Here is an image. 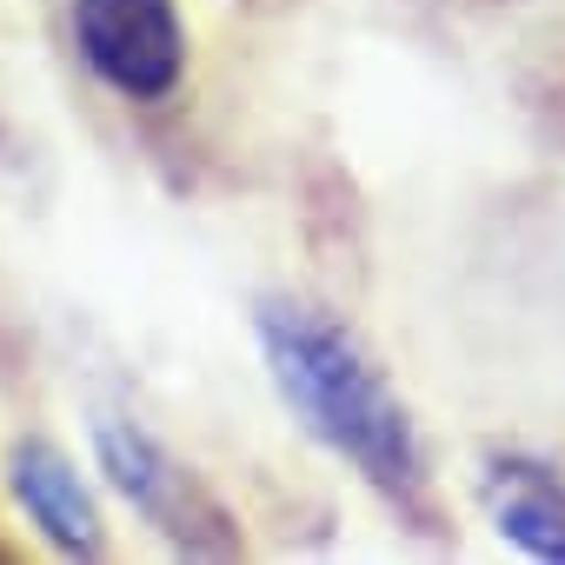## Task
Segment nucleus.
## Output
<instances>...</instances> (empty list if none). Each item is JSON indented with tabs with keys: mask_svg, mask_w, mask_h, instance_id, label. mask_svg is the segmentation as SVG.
<instances>
[{
	"mask_svg": "<svg viewBox=\"0 0 565 565\" xmlns=\"http://www.w3.org/2000/svg\"><path fill=\"white\" fill-rule=\"evenodd\" d=\"M253 327H259L266 373H273L279 399L294 406V419L327 452H340L380 499L426 519V499H433L426 446H419L399 393L373 366V353L333 313L300 307V300H266Z\"/></svg>",
	"mask_w": 565,
	"mask_h": 565,
	"instance_id": "f257e3e1",
	"label": "nucleus"
},
{
	"mask_svg": "<svg viewBox=\"0 0 565 565\" xmlns=\"http://www.w3.org/2000/svg\"><path fill=\"white\" fill-rule=\"evenodd\" d=\"M94 459L107 472V486L186 558H233L239 552V525L233 512L220 505V492L180 466L147 426L134 419H94Z\"/></svg>",
	"mask_w": 565,
	"mask_h": 565,
	"instance_id": "f03ea898",
	"label": "nucleus"
},
{
	"mask_svg": "<svg viewBox=\"0 0 565 565\" xmlns=\"http://www.w3.org/2000/svg\"><path fill=\"white\" fill-rule=\"evenodd\" d=\"M74 47L120 100H167L186 74V28L173 0H74Z\"/></svg>",
	"mask_w": 565,
	"mask_h": 565,
	"instance_id": "7ed1b4c3",
	"label": "nucleus"
},
{
	"mask_svg": "<svg viewBox=\"0 0 565 565\" xmlns=\"http://www.w3.org/2000/svg\"><path fill=\"white\" fill-rule=\"evenodd\" d=\"M8 492L28 512V525L61 552V558H100L107 552V519L81 479V466L47 446V439H21L8 452Z\"/></svg>",
	"mask_w": 565,
	"mask_h": 565,
	"instance_id": "20e7f679",
	"label": "nucleus"
},
{
	"mask_svg": "<svg viewBox=\"0 0 565 565\" xmlns=\"http://www.w3.org/2000/svg\"><path fill=\"white\" fill-rule=\"evenodd\" d=\"M492 525L525 545L532 558H565V486L532 466H499L492 479Z\"/></svg>",
	"mask_w": 565,
	"mask_h": 565,
	"instance_id": "39448f33",
	"label": "nucleus"
}]
</instances>
